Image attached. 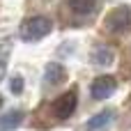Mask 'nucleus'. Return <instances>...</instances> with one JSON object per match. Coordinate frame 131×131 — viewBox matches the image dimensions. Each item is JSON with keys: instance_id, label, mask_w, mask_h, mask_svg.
<instances>
[{"instance_id": "9", "label": "nucleus", "mask_w": 131, "mask_h": 131, "mask_svg": "<svg viewBox=\"0 0 131 131\" xmlns=\"http://www.w3.org/2000/svg\"><path fill=\"white\" fill-rule=\"evenodd\" d=\"M97 7V0H69V9L74 14H92Z\"/></svg>"}, {"instance_id": "4", "label": "nucleus", "mask_w": 131, "mask_h": 131, "mask_svg": "<svg viewBox=\"0 0 131 131\" xmlns=\"http://www.w3.org/2000/svg\"><path fill=\"white\" fill-rule=\"evenodd\" d=\"M115 90H117L115 76H97V78L92 81V85H90V94H92V99H97V101H104V99L113 97Z\"/></svg>"}, {"instance_id": "2", "label": "nucleus", "mask_w": 131, "mask_h": 131, "mask_svg": "<svg viewBox=\"0 0 131 131\" xmlns=\"http://www.w3.org/2000/svg\"><path fill=\"white\" fill-rule=\"evenodd\" d=\"M51 30H53L51 18H46V16H30V18H25V21L21 23L18 35H21L23 41H39V39H44Z\"/></svg>"}, {"instance_id": "8", "label": "nucleus", "mask_w": 131, "mask_h": 131, "mask_svg": "<svg viewBox=\"0 0 131 131\" xmlns=\"http://www.w3.org/2000/svg\"><path fill=\"white\" fill-rule=\"evenodd\" d=\"M23 111H9L5 115H0V131H12L16 129L21 122H23Z\"/></svg>"}, {"instance_id": "12", "label": "nucleus", "mask_w": 131, "mask_h": 131, "mask_svg": "<svg viewBox=\"0 0 131 131\" xmlns=\"http://www.w3.org/2000/svg\"><path fill=\"white\" fill-rule=\"evenodd\" d=\"M0 108H2V94H0Z\"/></svg>"}, {"instance_id": "3", "label": "nucleus", "mask_w": 131, "mask_h": 131, "mask_svg": "<svg viewBox=\"0 0 131 131\" xmlns=\"http://www.w3.org/2000/svg\"><path fill=\"white\" fill-rule=\"evenodd\" d=\"M76 101H78L76 90H69V92L60 94V97L53 101V106H51L53 117H55V120H67V117H71L74 111H76Z\"/></svg>"}, {"instance_id": "5", "label": "nucleus", "mask_w": 131, "mask_h": 131, "mask_svg": "<svg viewBox=\"0 0 131 131\" xmlns=\"http://www.w3.org/2000/svg\"><path fill=\"white\" fill-rule=\"evenodd\" d=\"M90 62L94 67H111L115 62V51L108 44H99V46H94V51L90 55Z\"/></svg>"}, {"instance_id": "10", "label": "nucleus", "mask_w": 131, "mask_h": 131, "mask_svg": "<svg viewBox=\"0 0 131 131\" xmlns=\"http://www.w3.org/2000/svg\"><path fill=\"white\" fill-rule=\"evenodd\" d=\"M9 92H12V94H21V92H23V76L14 74V76L9 78Z\"/></svg>"}, {"instance_id": "6", "label": "nucleus", "mask_w": 131, "mask_h": 131, "mask_svg": "<svg viewBox=\"0 0 131 131\" xmlns=\"http://www.w3.org/2000/svg\"><path fill=\"white\" fill-rule=\"evenodd\" d=\"M44 81L48 85H62L67 81V69L60 62H48L46 69H44Z\"/></svg>"}, {"instance_id": "11", "label": "nucleus", "mask_w": 131, "mask_h": 131, "mask_svg": "<svg viewBox=\"0 0 131 131\" xmlns=\"http://www.w3.org/2000/svg\"><path fill=\"white\" fill-rule=\"evenodd\" d=\"M5 74H7V44H2L0 48V81L5 78Z\"/></svg>"}, {"instance_id": "1", "label": "nucleus", "mask_w": 131, "mask_h": 131, "mask_svg": "<svg viewBox=\"0 0 131 131\" xmlns=\"http://www.w3.org/2000/svg\"><path fill=\"white\" fill-rule=\"evenodd\" d=\"M104 28L111 35H129L131 32V5H120L111 9L104 18Z\"/></svg>"}, {"instance_id": "7", "label": "nucleus", "mask_w": 131, "mask_h": 131, "mask_svg": "<svg viewBox=\"0 0 131 131\" xmlns=\"http://www.w3.org/2000/svg\"><path fill=\"white\" fill-rule=\"evenodd\" d=\"M115 117V113L111 111V108H104V111H99L92 120H88L85 122V131H99L104 129V127H108L111 124V120Z\"/></svg>"}]
</instances>
